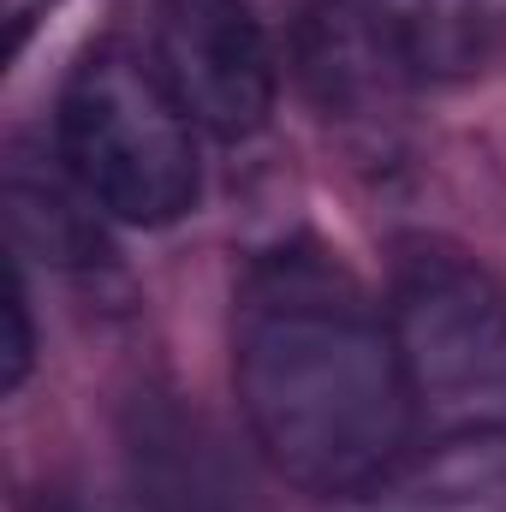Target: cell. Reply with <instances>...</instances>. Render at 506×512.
I'll list each match as a JSON object with an SVG mask.
<instances>
[{"label":"cell","instance_id":"obj_2","mask_svg":"<svg viewBox=\"0 0 506 512\" xmlns=\"http://www.w3.org/2000/svg\"><path fill=\"white\" fill-rule=\"evenodd\" d=\"M387 334L417 441L471 447L506 435V286L459 245L411 239L393 256Z\"/></svg>","mask_w":506,"mask_h":512},{"label":"cell","instance_id":"obj_5","mask_svg":"<svg viewBox=\"0 0 506 512\" xmlns=\"http://www.w3.org/2000/svg\"><path fill=\"white\" fill-rule=\"evenodd\" d=\"M6 209H12L18 245L48 256V262H96V251H102V209L72 179L60 149H54V167H42L24 149L12 155V167H6Z\"/></svg>","mask_w":506,"mask_h":512},{"label":"cell","instance_id":"obj_7","mask_svg":"<svg viewBox=\"0 0 506 512\" xmlns=\"http://www.w3.org/2000/svg\"><path fill=\"white\" fill-rule=\"evenodd\" d=\"M18 512H143V507H131L126 495L90 489V483H54V489H36Z\"/></svg>","mask_w":506,"mask_h":512},{"label":"cell","instance_id":"obj_3","mask_svg":"<svg viewBox=\"0 0 506 512\" xmlns=\"http://www.w3.org/2000/svg\"><path fill=\"white\" fill-rule=\"evenodd\" d=\"M191 131L197 126L167 90L155 54L102 42L60 90L54 149L108 221L167 227L197 203L203 185Z\"/></svg>","mask_w":506,"mask_h":512},{"label":"cell","instance_id":"obj_1","mask_svg":"<svg viewBox=\"0 0 506 512\" xmlns=\"http://www.w3.org/2000/svg\"><path fill=\"white\" fill-rule=\"evenodd\" d=\"M233 387L256 453L316 501L376 495L417 441L387 310L316 245H280L245 268Z\"/></svg>","mask_w":506,"mask_h":512},{"label":"cell","instance_id":"obj_4","mask_svg":"<svg viewBox=\"0 0 506 512\" xmlns=\"http://www.w3.org/2000/svg\"><path fill=\"white\" fill-rule=\"evenodd\" d=\"M155 66L191 126L245 143L274 114V48L251 0H161Z\"/></svg>","mask_w":506,"mask_h":512},{"label":"cell","instance_id":"obj_6","mask_svg":"<svg viewBox=\"0 0 506 512\" xmlns=\"http://www.w3.org/2000/svg\"><path fill=\"white\" fill-rule=\"evenodd\" d=\"M0 316H6V370H0V387L6 393H18L24 376H30V358H36V334H30V298H24V274H18V262H12V274H6V304H0Z\"/></svg>","mask_w":506,"mask_h":512}]
</instances>
